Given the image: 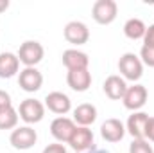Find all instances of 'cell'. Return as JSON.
<instances>
[{
  "mask_svg": "<svg viewBox=\"0 0 154 153\" xmlns=\"http://www.w3.org/2000/svg\"><path fill=\"white\" fill-rule=\"evenodd\" d=\"M118 70L120 74L124 76V79H129V81H138L140 77L143 76V63L142 60L133 54V52H125L120 56L118 60Z\"/></svg>",
  "mask_w": 154,
  "mask_h": 153,
  "instance_id": "obj_1",
  "label": "cell"
},
{
  "mask_svg": "<svg viewBox=\"0 0 154 153\" xmlns=\"http://www.w3.org/2000/svg\"><path fill=\"white\" fill-rule=\"evenodd\" d=\"M18 60L25 65V67H36L39 61L43 60L45 56V50H43V45L36 41V40H27L20 45V50H18Z\"/></svg>",
  "mask_w": 154,
  "mask_h": 153,
  "instance_id": "obj_2",
  "label": "cell"
},
{
  "mask_svg": "<svg viewBox=\"0 0 154 153\" xmlns=\"http://www.w3.org/2000/svg\"><path fill=\"white\" fill-rule=\"evenodd\" d=\"M116 13H118V5L115 0H97L91 7V16L100 25H108L115 22Z\"/></svg>",
  "mask_w": 154,
  "mask_h": 153,
  "instance_id": "obj_3",
  "label": "cell"
},
{
  "mask_svg": "<svg viewBox=\"0 0 154 153\" xmlns=\"http://www.w3.org/2000/svg\"><path fill=\"white\" fill-rule=\"evenodd\" d=\"M38 141V133L31 126H20L11 132L9 142L14 150H31Z\"/></svg>",
  "mask_w": 154,
  "mask_h": 153,
  "instance_id": "obj_4",
  "label": "cell"
},
{
  "mask_svg": "<svg viewBox=\"0 0 154 153\" xmlns=\"http://www.w3.org/2000/svg\"><path fill=\"white\" fill-rule=\"evenodd\" d=\"M18 115L20 119H23L27 124H34V122H39L45 115V105L38 101V99H23L20 103V108H18Z\"/></svg>",
  "mask_w": 154,
  "mask_h": 153,
  "instance_id": "obj_5",
  "label": "cell"
},
{
  "mask_svg": "<svg viewBox=\"0 0 154 153\" xmlns=\"http://www.w3.org/2000/svg\"><path fill=\"white\" fill-rule=\"evenodd\" d=\"M122 101H124V106L127 110L136 112V110H140L147 103V88L143 85H138V83L133 85V86H127Z\"/></svg>",
  "mask_w": 154,
  "mask_h": 153,
  "instance_id": "obj_6",
  "label": "cell"
},
{
  "mask_svg": "<svg viewBox=\"0 0 154 153\" xmlns=\"http://www.w3.org/2000/svg\"><path fill=\"white\" fill-rule=\"evenodd\" d=\"M75 122H74V119H68V117H65V115H59V117H56L54 121H52V124H50V133H52V137L56 139V141H59V142H68L70 141V137H72V133L75 132Z\"/></svg>",
  "mask_w": 154,
  "mask_h": 153,
  "instance_id": "obj_7",
  "label": "cell"
},
{
  "mask_svg": "<svg viewBox=\"0 0 154 153\" xmlns=\"http://www.w3.org/2000/svg\"><path fill=\"white\" fill-rule=\"evenodd\" d=\"M65 40L72 45H84L90 40V29L82 22H68L65 25Z\"/></svg>",
  "mask_w": 154,
  "mask_h": 153,
  "instance_id": "obj_8",
  "label": "cell"
},
{
  "mask_svg": "<svg viewBox=\"0 0 154 153\" xmlns=\"http://www.w3.org/2000/svg\"><path fill=\"white\" fill-rule=\"evenodd\" d=\"M18 85L25 92H36L43 85V74L39 72L36 67H25L23 70H20Z\"/></svg>",
  "mask_w": 154,
  "mask_h": 153,
  "instance_id": "obj_9",
  "label": "cell"
},
{
  "mask_svg": "<svg viewBox=\"0 0 154 153\" xmlns=\"http://www.w3.org/2000/svg\"><path fill=\"white\" fill-rule=\"evenodd\" d=\"M45 106L57 115H65L72 110V101L63 92H50L45 97Z\"/></svg>",
  "mask_w": 154,
  "mask_h": 153,
  "instance_id": "obj_10",
  "label": "cell"
},
{
  "mask_svg": "<svg viewBox=\"0 0 154 153\" xmlns=\"http://www.w3.org/2000/svg\"><path fill=\"white\" fill-rule=\"evenodd\" d=\"M100 135L108 142H118L125 135V126H124V122L120 119H115V117L106 119L102 122V126H100Z\"/></svg>",
  "mask_w": 154,
  "mask_h": 153,
  "instance_id": "obj_11",
  "label": "cell"
},
{
  "mask_svg": "<svg viewBox=\"0 0 154 153\" xmlns=\"http://www.w3.org/2000/svg\"><path fill=\"white\" fill-rule=\"evenodd\" d=\"M68 144L79 153L88 151L93 146V132L86 126H77L75 132L70 137V141H68Z\"/></svg>",
  "mask_w": 154,
  "mask_h": 153,
  "instance_id": "obj_12",
  "label": "cell"
},
{
  "mask_svg": "<svg viewBox=\"0 0 154 153\" xmlns=\"http://www.w3.org/2000/svg\"><path fill=\"white\" fill-rule=\"evenodd\" d=\"M149 115L145 112H134L129 115L127 124H125V132H129L133 135V139H145V130H147V122H149Z\"/></svg>",
  "mask_w": 154,
  "mask_h": 153,
  "instance_id": "obj_13",
  "label": "cell"
},
{
  "mask_svg": "<svg viewBox=\"0 0 154 153\" xmlns=\"http://www.w3.org/2000/svg\"><path fill=\"white\" fill-rule=\"evenodd\" d=\"M63 65H65L68 70H82V69H88L90 58H88V54L82 52V50L68 49V50L63 52Z\"/></svg>",
  "mask_w": 154,
  "mask_h": 153,
  "instance_id": "obj_14",
  "label": "cell"
},
{
  "mask_svg": "<svg viewBox=\"0 0 154 153\" xmlns=\"http://www.w3.org/2000/svg\"><path fill=\"white\" fill-rule=\"evenodd\" d=\"M66 83L75 92H86L91 86V74H90L88 69H82V70H68Z\"/></svg>",
  "mask_w": 154,
  "mask_h": 153,
  "instance_id": "obj_15",
  "label": "cell"
},
{
  "mask_svg": "<svg viewBox=\"0 0 154 153\" xmlns=\"http://www.w3.org/2000/svg\"><path fill=\"white\" fill-rule=\"evenodd\" d=\"M125 90H127V85H125V79H124V77L113 74V76H109L104 81V92H106V96H108L109 99H113V101L122 99L124 94H125Z\"/></svg>",
  "mask_w": 154,
  "mask_h": 153,
  "instance_id": "obj_16",
  "label": "cell"
},
{
  "mask_svg": "<svg viewBox=\"0 0 154 153\" xmlns=\"http://www.w3.org/2000/svg\"><path fill=\"white\" fill-rule=\"evenodd\" d=\"M18 69H20V60L16 54H13V52L0 54V77L2 79H9V77L16 76Z\"/></svg>",
  "mask_w": 154,
  "mask_h": 153,
  "instance_id": "obj_17",
  "label": "cell"
},
{
  "mask_svg": "<svg viewBox=\"0 0 154 153\" xmlns=\"http://www.w3.org/2000/svg\"><path fill=\"white\" fill-rule=\"evenodd\" d=\"M95 119H97V108L90 103H82L74 110V122L79 124V126L88 128L90 124L95 122Z\"/></svg>",
  "mask_w": 154,
  "mask_h": 153,
  "instance_id": "obj_18",
  "label": "cell"
},
{
  "mask_svg": "<svg viewBox=\"0 0 154 153\" xmlns=\"http://www.w3.org/2000/svg\"><path fill=\"white\" fill-rule=\"evenodd\" d=\"M147 31V25L140 18H129L124 24V34L129 40H143Z\"/></svg>",
  "mask_w": 154,
  "mask_h": 153,
  "instance_id": "obj_19",
  "label": "cell"
},
{
  "mask_svg": "<svg viewBox=\"0 0 154 153\" xmlns=\"http://www.w3.org/2000/svg\"><path fill=\"white\" fill-rule=\"evenodd\" d=\"M18 112L11 106L7 110H2L0 112V130H11L18 124Z\"/></svg>",
  "mask_w": 154,
  "mask_h": 153,
  "instance_id": "obj_20",
  "label": "cell"
},
{
  "mask_svg": "<svg viewBox=\"0 0 154 153\" xmlns=\"http://www.w3.org/2000/svg\"><path fill=\"white\" fill-rule=\"evenodd\" d=\"M129 153H154V150L145 139H134L129 144Z\"/></svg>",
  "mask_w": 154,
  "mask_h": 153,
  "instance_id": "obj_21",
  "label": "cell"
},
{
  "mask_svg": "<svg viewBox=\"0 0 154 153\" xmlns=\"http://www.w3.org/2000/svg\"><path fill=\"white\" fill-rule=\"evenodd\" d=\"M140 60H142L143 65L154 67V47H151V45H143L142 50H140Z\"/></svg>",
  "mask_w": 154,
  "mask_h": 153,
  "instance_id": "obj_22",
  "label": "cell"
},
{
  "mask_svg": "<svg viewBox=\"0 0 154 153\" xmlns=\"http://www.w3.org/2000/svg\"><path fill=\"white\" fill-rule=\"evenodd\" d=\"M13 106V101H11V96L5 92V90H0V112L2 110H7Z\"/></svg>",
  "mask_w": 154,
  "mask_h": 153,
  "instance_id": "obj_23",
  "label": "cell"
},
{
  "mask_svg": "<svg viewBox=\"0 0 154 153\" xmlns=\"http://www.w3.org/2000/svg\"><path fill=\"white\" fill-rule=\"evenodd\" d=\"M41 153H66V148H65L63 144L56 142V144H48V146H45Z\"/></svg>",
  "mask_w": 154,
  "mask_h": 153,
  "instance_id": "obj_24",
  "label": "cell"
},
{
  "mask_svg": "<svg viewBox=\"0 0 154 153\" xmlns=\"http://www.w3.org/2000/svg\"><path fill=\"white\" fill-rule=\"evenodd\" d=\"M143 45H151V47H154V24H152V25H149V27H147V31H145Z\"/></svg>",
  "mask_w": 154,
  "mask_h": 153,
  "instance_id": "obj_25",
  "label": "cell"
},
{
  "mask_svg": "<svg viewBox=\"0 0 154 153\" xmlns=\"http://www.w3.org/2000/svg\"><path fill=\"white\" fill-rule=\"evenodd\" d=\"M145 139H149V141H152V142H154V117H151V119H149V122H147Z\"/></svg>",
  "mask_w": 154,
  "mask_h": 153,
  "instance_id": "obj_26",
  "label": "cell"
},
{
  "mask_svg": "<svg viewBox=\"0 0 154 153\" xmlns=\"http://www.w3.org/2000/svg\"><path fill=\"white\" fill-rule=\"evenodd\" d=\"M9 7V0H0V13H4Z\"/></svg>",
  "mask_w": 154,
  "mask_h": 153,
  "instance_id": "obj_27",
  "label": "cell"
}]
</instances>
